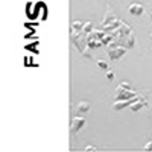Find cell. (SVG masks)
<instances>
[{"mask_svg":"<svg viewBox=\"0 0 152 152\" xmlns=\"http://www.w3.org/2000/svg\"><path fill=\"white\" fill-rule=\"evenodd\" d=\"M114 38V43H117L120 47H125L126 50L131 49L134 46V34H132V28H131V24L128 23H125L122 21L120 24V28L117 31H114V32H110Z\"/></svg>","mask_w":152,"mask_h":152,"instance_id":"obj_1","label":"cell"},{"mask_svg":"<svg viewBox=\"0 0 152 152\" xmlns=\"http://www.w3.org/2000/svg\"><path fill=\"white\" fill-rule=\"evenodd\" d=\"M70 38H72V43L75 44V47L79 50V52L87 58V59H93V55H91V49L87 46V38H88V34H85L84 31H72L70 34Z\"/></svg>","mask_w":152,"mask_h":152,"instance_id":"obj_2","label":"cell"},{"mask_svg":"<svg viewBox=\"0 0 152 152\" xmlns=\"http://www.w3.org/2000/svg\"><path fill=\"white\" fill-rule=\"evenodd\" d=\"M134 97H138V94L132 90H128L122 85H119L116 88V102H120V100H129V99H134Z\"/></svg>","mask_w":152,"mask_h":152,"instance_id":"obj_3","label":"cell"},{"mask_svg":"<svg viewBox=\"0 0 152 152\" xmlns=\"http://www.w3.org/2000/svg\"><path fill=\"white\" fill-rule=\"evenodd\" d=\"M126 53V49L125 47H120L117 43H110L108 44V56H110V59H120L123 55Z\"/></svg>","mask_w":152,"mask_h":152,"instance_id":"obj_4","label":"cell"},{"mask_svg":"<svg viewBox=\"0 0 152 152\" xmlns=\"http://www.w3.org/2000/svg\"><path fill=\"white\" fill-rule=\"evenodd\" d=\"M119 18H117V15H116V12H114L111 8H108L107 9V12H105V15H104V20L100 21V24L97 26V29L100 31L102 28H105V26H110L111 23H114V21H117Z\"/></svg>","mask_w":152,"mask_h":152,"instance_id":"obj_5","label":"cell"},{"mask_svg":"<svg viewBox=\"0 0 152 152\" xmlns=\"http://www.w3.org/2000/svg\"><path fill=\"white\" fill-rule=\"evenodd\" d=\"M84 125H85V117H82V116H75L73 119H72V134H76V132H79L82 128H84Z\"/></svg>","mask_w":152,"mask_h":152,"instance_id":"obj_6","label":"cell"},{"mask_svg":"<svg viewBox=\"0 0 152 152\" xmlns=\"http://www.w3.org/2000/svg\"><path fill=\"white\" fill-rule=\"evenodd\" d=\"M128 11L131 12L132 15H142L145 12V8L142 3H137V2H132L129 6H128Z\"/></svg>","mask_w":152,"mask_h":152,"instance_id":"obj_7","label":"cell"},{"mask_svg":"<svg viewBox=\"0 0 152 152\" xmlns=\"http://www.w3.org/2000/svg\"><path fill=\"white\" fill-rule=\"evenodd\" d=\"M138 97H140V96H138ZM138 97H134V99H129V100H120V102H114L113 108L116 110V111H120V110H123V108H126V107H131Z\"/></svg>","mask_w":152,"mask_h":152,"instance_id":"obj_8","label":"cell"},{"mask_svg":"<svg viewBox=\"0 0 152 152\" xmlns=\"http://www.w3.org/2000/svg\"><path fill=\"white\" fill-rule=\"evenodd\" d=\"M146 105H148V100H146L143 96H140V97H138V99L135 100V102H134V104H132L129 108H131V111H134V113H138V111H140L143 107H146Z\"/></svg>","mask_w":152,"mask_h":152,"instance_id":"obj_9","label":"cell"},{"mask_svg":"<svg viewBox=\"0 0 152 152\" xmlns=\"http://www.w3.org/2000/svg\"><path fill=\"white\" fill-rule=\"evenodd\" d=\"M76 110H78V114L79 113H87L88 110H90V104H88L87 100H81V102L76 105Z\"/></svg>","mask_w":152,"mask_h":152,"instance_id":"obj_10","label":"cell"},{"mask_svg":"<svg viewBox=\"0 0 152 152\" xmlns=\"http://www.w3.org/2000/svg\"><path fill=\"white\" fill-rule=\"evenodd\" d=\"M84 24H85V21H81V20H75V21L72 23V31H76V32L82 31V29H84Z\"/></svg>","mask_w":152,"mask_h":152,"instance_id":"obj_11","label":"cell"},{"mask_svg":"<svg viewBox=\"0 0 152 152\" xmlns=\"http://www.w3.org/2000/svg\"><path fill=\"white\" fill-rule=\"evenodd\" d=\"M96 62H97V67L102 70V72H108V70H110L107 61H104V59H96Z\"/></svg>","mask_w":152,"mask_h":152,"instance_id":"obj_12","label":"cell"},{"mask_svg":"<svg viewBox=\"0 0 152 152\" xmlns=\"http://www.w3.org/2000/svg\"><path fill=\"white\" fill-rule=\"evenodd\" d=\"M85 34H90V32H93V23L91 21H85V24H84V29H82Z\"/></svg>","mask_w":152,"mask_h":152,"instance_id":"obj_13","label":"cell"},{"mask_svg":"<svg viewBox=\"0 0 152 152\" xmlns=\"http://www.w3.org/2000/svg\"><path fill=\"white\" fill-rule=\"evenodd\" d=\"M107 79H110V81H113V79H114V72H111V70H108V72H107Z\"/></svg>","mask_w":152,"mask_h":152,"instance_id":"obj_14","label":"cell"},{"mask_svg":"<svg viewBox=\"0 0 152 152\" xmlns=\"http://www.w3.org/2000/svg\"><path fill=\"white\" fill-rule=\"evenodd\" d=\"M145 149H146V151H152V140H149V142L145 145Z\"/></svg>","mask_w":152,"mask_h":152,"instance_id":"obj_15","label":"cell"},{"mask_svg":"<svg viewBox=\"0 0 152 152\" xmlns=\"http://www.w3.org/2000/svg\"><path fill=\"white\" fill-rule=\"evenodd\" d=\"M96 149H97V148H96L94 145H87V146H85V151H96Z\"/></svg>","mask_w":152,"mask_h":152,"instance_id":"obj_16","label":"cell"},{"mask_svg":"<svg viewBox=\"0 0 152 152\" xmlns=\"http://www.w3.org/2000/svg\"><path fill=\"white\" fill-rule=\"evenodd\" d=\"M120 85H122V87H125V88H128V90H132V87H131V84H129V82H122Z\"/></svg>","mask_w":152,"mask_h":152,"instance_id":"obj_17","label":"cell"},{"mask_svg":"<svg viewBox=\"0 0 152 152\" xmlns=\"http://www.w3.org/2000/svg\"><path fill=\"white\" fill-rule=\"evenodd\" d=\"M151 18H152V12H151Z\"/></svg>","mask_w":152,"mask_h":152,"instance_id":"obj_18","label":"cell"},{"mask_svg":"<svg viewBox=\"0 0 152 152\" xmlns=\"http://www.w3.org/2000/svg\"><path fill=\"white\" fill-rule=\"evenodd\" d=\"M151 38H152V34H151Z\"/></svg>","mask_w":152,"mask_h":152,"instance_id":"obj_19","label":"cell"}]
</instances>
